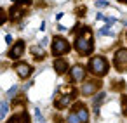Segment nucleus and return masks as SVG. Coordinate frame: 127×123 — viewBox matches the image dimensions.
Here are the masks:
<instances>
[{
    "mask_svg": "<svg viewBox=\"0 0 127 123\" xmlns=\"http://www.w3.org/2000/svg\"><path fill=\"white\" fill-rule=\"evenodd\" d=\"M96 7L104 9V7H108V2H106V0H96Z\"/></svg>",
    "mask_w": 127,
    "mask_h": 123,
    "instance_id": "nucleus-18",
    "label": "nucleus"
},
{
    "mask_svg": "<svg viewBox=\"0 0 127 123\" xmlns=\"http://www.w3.org/2000/svg\"><path fill=\"white\" fill-rule=\"evenodd\" d=\"M23 52H25V42L19 40V42H16V45L9 50V57H11V59H19V57L23 56Z\"/></svg>",
    "mask_w": 127,
    "mask_h": 123,
    "instance_id": "nucleus-6",
    "label": "nucleus"
},
{
    "mask_svg": "<svg viewBox=\"0 0 127 123\" xmlns=\"http://www.w3.org/2000/svg\"><path fill=\"white\" fill-rule=\"evenodd\" d=\"M117 2H127V0H117Z\"/></svg>",
    "mask_w": 127,
    "mask_h": 123,
    "instance_id": "nucleus-24",
    "label": "nucleus"
},
{
    "mask_svg": "<svg viewBox=\"0 0 127 123\" xmlns=\"http://www.w3.org/2000/svg\"><path fill=\"white\" fill-rule=\"evenodd\" d=\"M70 101H71V97L70 95H63L58 102H56V107H59V109H63V107H66L68 104H70Z\"/></svg>",
    "mask_w": 127,
    "mask_h": 123,
    "instance_id": "nucleus-13",
    "label": "nucleus"
},
{
    "mask_svg": "<svg viewBox=\"0 0 127 123\" xmlns=\"http://www.w3.org/2000/svg\"><path fill=\"white\" fill-rule=\"evenodd\" d=\"M5 42H7V43H12V37L7 35V37H5Z\"/></svg>",
    "mask_w": 127,
    "mask_h": 123,
    "instance_id": "nucleus-23",
    "label": "nucleus"
},
{
    "mask_svg": "<svg viewBox=\"0 0 127 123\" xmlns=\"http://www.w3.org/2000/svg\"><path fill=\"white\" fill-rule=\"evenodd\" d=\"M104 101V94L103 92H99L94 99H92V106H94V109H96V113H97V109H99V106H101V102Z\"/></svg>",
    "mask_w": 127,
    "mask_h": 123,
    "instance_id": "nucleus-11",
    "label": "nucleus"
},
{
    "mask_svg": "<svg viewBox=\"0 0 127 123\" xmlns=\"http://www.w3.org/2000/svg\"><path fill=\"white\" fill-rule=\"evenodd\" d=\"M16 4H23V5H30L32 0H16Z\"/></svg>",
    "mask_w": 127,
    "mask_h": 123,
    "instance_id": "nucleus-20",
    "label": "nucleus"
},
{
    "mask_svg": "<svg viewBox=\"0 0 127 123\" xmlns=\"http://www.w3.org/2000/svg\"><path fill=\"white\" fill-rule=\"evenodd\" d=\"M35 116H37V120H38V123H44V116L40 114V111H38V109H35Z\"/></svg>",
    "mask_w": 127,
    "mask_h": 123,
    "instance_id": "nucleus-19",
    "label": "nucleus"
},
{
    "mask_svg": "<svg viewBox=\"0 0 127 123\" xmlns=\"http://www.w3.org/2000/svg\"><path fill=\"white\" fill-rule=\"evenodd\" d=\"M89 69H91V73H94L97 76H104L108 73V62H106L104 57L96 56V57H92L89 61Z\"/></svg>",
    "mask_w": 127,
    "mask_h": 123,
    "instance_id": "nucleus-2",
    "label": "nucleus"
},
{
    "mask_svg": "<svg viewBox=\"0 0 127 123\" xmlns=\"http://www.w3.org/2000/svg\"><path fill=\"white\" fill-rule=\"evenodd\" d=\"M16 90H18V87L14 85V87H12V88L9 90V94H7V95H9V97H11V95H14V94H16Z\"/></svg>",
    "mask_w": 127,
    "mask_h": 123,
    "instance_id": "nucleus-22",
    "label": "nucleus"
},
{
    "mask_svg": "<svg viewBox=\"0 0 127 123\" xmlns=\"http://www.w3.org/2000/svg\"><path fill=\"white\" fill-rule=\"evenodd\" d=\"M7 113H9V104H7V101H4V102H2V111H0V118L4 120Z\"/></svg>",
    "mask_w": 127,
    "mask_h": 123,
    "instance_id": "nucleus-15",
    "label": "nucleus"
},
{
    "mask_svg": "<svg viewBox=\"0 0 127 123\" xmlns=\"http://www.w3.org/2000/svg\"><path fill=\"white\" fill-rule=\"evenodd\" d=\"M122 106H124V113L127 114V97H124V99H122Z\"/></svg>",
    "mask_w": 127,
    "mask_h": 123,
    "instance_id": "nucleus-21",
    "label": "nucleus"
},
{
    "mask_svg": "<svg viewBox=\"0 0 127 123\" xmlns=\"http://www.w3.org/2000/svg\"><path fill=\"white\" fill-rule=\"evenodd\" d=\"M66 52H70V43H68L64 38L56 37L54 42H52V54H54V56H63V54H66Z\"/></svg>",
    "mask_w": 127,
    "mask_h": 123,
    "instance_id": "nucleus-3",
    "label": "nucleus"
},
{
    "mask_svg": "<svg viewBox=\"0 0 127 123\" xmlns=\"http://www.w3.org/2000/svg\"><path fill=\"white\" fill-rule=\"evenodd\" d=\"M92 35H91V30L85 28V37H84V28H82V33L77 35V40H75V49L78 54L82 56H87L92 52Z\"/></svg>",
    "mask_w": 127,
    "mask_h": 123,
    "instance_id": "nucleus-1",
    "label": "nucleus"
},
{
    "mask_svg": "<svg viewBox=\"0 0 127 123\" xmlns=\"http://www.w3.org/2000/svg\"><path fill=\"white\" fill-rule=\"evenodd\" d=\"M113 64L118 71H127V50L125 49H120L117 54H115V59H113Z\"/></svg>",
    "mask_w": 127,
    "mask_h": 123,
    "instance_id": "nucleus-4",
    "label": "nucleus"
},
{
    "mask_svg": "<svg viewBox=\"0 0 127 123\" xmlns=\"http://www.w3.org/2000/svg\"><path fill=\"white\" fill-rule=\"evenodd\" d=\"M84 76H85V69H84L82 66H75V68L70 71V78H71L75 83L82 82V80H84Z\"/></svg>",
    "mask_w": 127,
    "mask_h": 123,
    "instance_id": "nucleus-8",
    "label": "nucleus"
},
{
    "mask_svg": "<svg viewBox=\"0 0 127 123\" xmlns=\"http://www.w3.org/2000/svg\"><path fill=\"white\" fill-rule=\"evenodd\" d=\"M14 69H16V73H18V76L19 78H28L30 75H32V66L30 64H26V62H19V64H16L14 66Z\"/></svg>",
    "mask_w": 127,
    "mask_h": 123,
    "instance_id": "nucleus-5",
    "label": "nucleus"
},
{
    "mask_svg": "<svg viewBox=\"0 0 127 123\" xmlns=\"http://www.w3.org/2000/svg\"><path fill=\"white\" fill-rule=\"evenodd\" d=\"M66 121H68V123H82V120H80V116L77 114V111H71Z\"/></svg>",
    "mask_w": 127,
    "mask_h": 123,
    "instance_id": "nucleus-14",
    "label": "nucleus"
},
{
    "mask_svg": "<svg viewBox=\"0 0 127 123\" xmlns=\"http://www.w3.org/2000/svg\"><path fill=\"white\" fill-rule=\"evenodd\" d=\"M99 87H101L99 82H87V83H84V87H82V94H84V95H92L94 92L99 90Z\"/></svg>",
    "mask_w": 127,
    "mask_h": 123,
    "instance_id": "nucleus-7",
    "label": "nucleus"
},
{
    "mask_svg": "<svg viewBox=\"0 0 127 123\" xmlns=\"http://www.w3.org/2000/svg\"><path fill=\"white\" fill-rule=\"evenodd\" d=\"M32 52L35 54V57H37V59L44 57V49H37V47H33V49H32Z\"/></svg>",
    "mask_w": 127,
    "mask_h": 123,
    "instance_id": "nucleus-17",
    "label": "nucleus"
},
{
    "mask_svg": "<svg viewBox=\"0 0 127 123\" xmlns=\"http://www.w3.org/2000/svg\"><path fill=\"white\" fill-rule=\"evenodd\" d=\"M73 111H77V114L80 116L82 123H87L89 121V111H87V107L84 104H75V109Z\"/></svg>",
    "mask_w": 127,
    "mask_h": 123,
    "instance_id": "nucleus-9",
    "label": "nucleus"
},
{
    "mask_svg": "<svg viewBox=\"0 0 127 123\" xmlns=\"http://www.w3.org/2000/svg\"><path fill=\"white\" fill-rule=\"evenodd\" d=\"M7 123H28V114H18V116H14V118H11Z\"/></svg>",
    "mask_w": 127,
    "mask_h": 123,
    "instance_id": "nucleus-12",
    "label": "nucleus"
},
{
    "mask_svg": "<svg viewBox=\"0 0 127 123\" xmlns=\"http://www.w3.org/2000/svg\"><path fill=\"white\" fill-rule=\"evenodd\" d=\"M99 35H101V37H103V35H110V37H111V35H115V33L111 31V28H110V26H104V28H101V30H99Z\"/></svg>",
    "mask_w": 127,
    "mask_h": 123,
    "instance_id": "nucleus-16",
    "label": "nucleus"
},
{
    "mask_svg": "<svg viewBox=\"0 0 127 123\" xmlns=\"http://www.w3.org/2000/svg\"><path fill=\"white\" fill-rule=\"evenodd\" d=\"M54 69H56L59 75H63V73L68 69V64H66V61H63V59H56V61H54Z\"/></svg>",
    "mask_w": 127,
    "mask_h": 123,
    "instance_id": "nucleus-10",
    "label": "nucleus"
}]
</instances>
